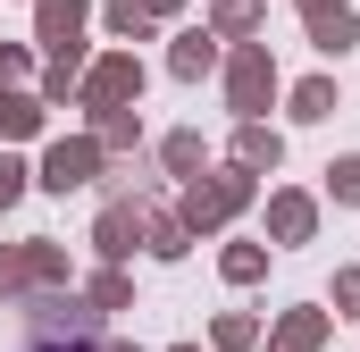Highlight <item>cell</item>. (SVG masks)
<instances>
[{
    "label": "cell",
    "instance_id": "6da1fadb",
    "mask_svg": "<svg viewBox=\"0 0 360 352\" xmlns=\"http://www.w3.org/2000/svg\"><path fill=\"white\" fill-rule=\"evenodd\" d=\"M25 352H101V344H92V319H59L42 344H25Z\"/></svg>",
    "mask_w": 360,
    "mask_h": 352
}]
</instances>
